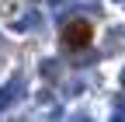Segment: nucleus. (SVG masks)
I'll use <instances>...</instances> for the list:
<instances>
[{"mask_svg": "<svg viewBox=\"0 0 125 122\" xmlns=\"http://www.w3.org/2000/svg\"><path fill=\"white\" fill-rule=\"evenodd\" d=\"M94 42V24L90 21H70L66 28H62V45L66 49H73V52H80V49H87V45Z\"/></svg>", "mask_w": 125, "mask_h": 122, "instance_id": "nucleus-1", "label": "nucleus"}]
</instances>
